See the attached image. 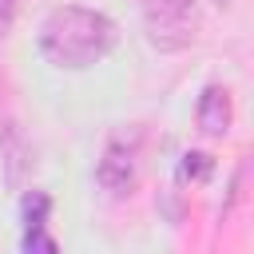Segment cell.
<instances>
[{"mask_svg": "<svg viewBox=\"0 0 254 254\" xmlns=\"http://www.w3.org/2000/svg\"><path fill=\"white\" fill-rule=\"evenodd\" d=\"M12 16H16V0H0V36L8 32V24H12Z\"/></svg>", "mask_w": 254, "mask_h": 254, "instance_id": "52a82bcc", "label": "cell"}, {"mask_svg": "<svg viewBox=\"0 0 254 254\" xmlns=\"http://www.w3.org/2000/svg\"><path fill=\"white\" fill-rule=\"evenodd\" d=\"M115 40H119V28L103 12L79 8V4L56 8L40 28V52L56 67H91L115 48Z\"/></svg>", "mask_w": 254, "mask_h": 254, "instance_id": "6da1fadb", "label": "cell"}, {"mask_svg": "<svg viewBox=\"0 0 254 254\" xmlns=\"http://www.w3.org/2000/svg\"><path fill=\"white\" fill-rule=\"evenodd\" d=\"M48 210H52V198L44 190H28L24 194V222H28V230H40L44 218H48Z\"/></svg>", "mask_w": 254, "mask_h": 254, "instance_id": "5b68a950", "label": "cell"}, {"mask_svg": "<svg viewBox=\"0 0 254 254\" xmlns=\"http://www.w3.org/2000/svg\"><path fill=\"white\" fill-rule=\"evenodd\" d=\"M147 32L159 48H183L194 40V0H147Z\"/></svg>", "mask_w": 254, "mask_h": 254, "instance_id": "7a4b0ae2", "label": "cell"}, {"mask_svg": "<svg viewBox=\"0 0 254 254\" xmlns=\"http://www.w3.org/2000/svg\"><path fill=\"white\" fill-rule=\"evenodd\" d=\"M135 175H139V159H135V151L123 147V143H111L107 155H103V163H99V183H103L111 194H123V190H131Z\"/></svg>", "mask_w": 254, "mask_h": 254, "instance_id": "3957f363", "label": "cell"}, {"mask_svg": "<svg viewBox=\"0 0 254 254\" xmlns=\"http://www.w3.org/2000/svg\"><path fill=\"white\" fill-rule=\"evenodd\" d=\"M194 115H198V127H202L206 135H226L230 115H234V111H230V91H226V87H218V83L202 87Z\"/></svg>", "mask_w": 254, "mask_h": 254, "instance_id": "277c9868", "label": "cell"}, {"mask_svg": "<svg viewBox=\"0 0 254 254\" xmlns=\"http://www.w3.org/2000/svg\"><path fill=\"white\" fill-rule=\"evenodd\" d=\"M210 171H214V159H210V155H202V151H190V155H183V167H179V179H190V183H202V179H210Z\"/></svg>", "mask_w": 254, "mask_h": 254, "instance_id": "8992f818", "label": "cell"}]
</instances>
